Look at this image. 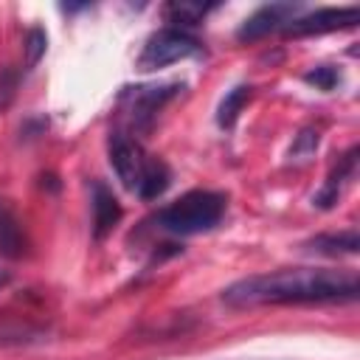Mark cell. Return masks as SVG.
Here are the masks:
<instances>
[{
    "mask_svg": "<svg viewBox=\"0 0 360 360\" xmlns=\"http://www.w3.org/2000/svg\"><path fill=\"white\" fill-rule=\"evenodd\" d=\"M360 281L354 270L332 267H295L262 276H248L222 290L228 307H259V304H332L354 301Z\"/></svg>",
    "mask_w": 360,
    "mask_h": 360,
    "instance_id": "obj_1",
    "label": "cell"
},
{
    "mask_svg": "<svg viewBox=\"0 0 360 360\" xmlns=\"http://www.w3.org/2000/svg\"><path fill=\"white\" fill-rule=\"evenodd\" d=\"M225 194L219 191H205V188H194L188 194H183L180 200L169 202L166 208L158 211L155 222L158 228L177 233V236H194L202 231H211L219 225L222 214H225Z\"/></svg>",
    "mask_w": 360,
    "mask_h": 360,
    "instance_id": "obj_2",
    "label": "cell"
},
{
    "mask_svg": "<svg viewBox=\"0 0 360 360\" xmlns=\"http://www.w3.org/2000/svg\"><path fill=\"white\" fill-rule=\"evenodd\" d=\"M183 90V84L172 82V84H135V87H124L118 101L127 112V124L132 132H149L160 107L166 101H172L177 93Z\"/></svg>",
    "mask_w": 360,
    "mask_h": 360,
    "instance_id": "obj_3",
    "label": "cell"
},
{
    "mask_svg": "<svg viewBox=\"0 0 360 360\" xmlns=\"http://www.w3.org/2000/svg\"><path fill=\"white\" fill-rule=\"evenodd\" d=\"M200 53H202V45L188 31L160 28L146 39V45H143V51L138 56V68L141 70H158V68H166L172 62H180V59H188V56H200Z\"/></svg>",
    "mask_w": 360,
    "mask_h": 360,
    "instance_id": "obj_4",
    "label": "cell"
},
{
    "mask_svg": "<svg viewBox=\"0 0 360 360\" xmlns=\"http://www.w3.org/2000/svg\"><path fill=\"white\" fill-rule=\"evenodd\" d=\"M360 22V8L357 6H343V8H318L309 14H298L290 20L281 34L284 37H312V34H329L340 28H354Z\"/></svg>",
    "mask_w": 360,
    "mask_h": 360,
    "instance_id": "obj_5",
    "label": "cell"
},
{
    "mask_svg": "<svg viewBox=\"0 0 360 360\" xmlns=\"http://www.w3.org/2000/svg\"><path fill=\"white\" fill-rule=\"evenodd\" d=\"M301 14V6L298 3H267L262 8H256L236 31V39L239 42H253V39H262L278 28H284L290 20H295Z\"/></svg>",
    "mask_w": 360,
    "mask_h": 360,
    "instance_id": "obj_6",
    "label": "cell"
},
{
    "mask_svg": "<svg viewBox=\"0 0 360 360\" xmlns=\"http://www.w3.org/2000/svg\"><path fill=\"white\" fill-rule=\"evenodd\" d=\"M107 152H110V166L115 169L118 180L124 183V188H135L138 180H141V172H143V155H141V146L121 129L110 132V141H107Z\"/></svg>",
    "mask_w": 360,
    "mask_h": 360,
    "instance_id": "obj_7",
    "label": "cell"
},
{
    "mask_svg": "<svg viewBox=\"0 0 360 360\" xmlns=\"http://www.w3.org/2000/svg\"><path fill=\"white\" fill-rule=\"evenodd\" d=\"M357 158H360V149H357V146H352L349 152H343V155L338 158V163L332 166L326 183H323L321 191L312 197V205H315V208L329 211V208L338 205V200H340L346 183H349V180L354 177V172H357Z\"/></svg>",
    "mask_w": 360,
    "mask_h": 360,
    "instance_id": "obj_8",
    "label": "cell"
},
{
    "mask_svg": "<svg viewBox=\"0 0 360 360\" xmlns=\"http://www.w3.org/2000/svg\"><path fill=\"white\" fill-rule=\"evenodd\" d=\"M90 188H93V236L104 239L121 222L124 211H121V202L115 200V194L101 180H93Z\"/></svg>",
    "mask_w": 360,
    "mask_h": 360,
    "instance_id": "obj_9",
    "label": "cell"
},
{
    "mask_svg": "<svg viewBox=\"0 0 360 360\" xmlns=\"http://www.w3.org/2000/svg\"><path fill=\"white\" fill-rule=\"evenodd\" d=\"M304 250L318 253V256H346V253H357L360 250V233L352 231H340V233H318L312 239L304 242Z\"/></svg>",
    "mask_w": 360,
    "mask_h": 360,
    "instance_id": "obj_10",
    "label": "cell"
},
{
    "mask_svg": "<svg viewBox=\"0 0 360 360\" xmlns=\"http://www.w3.org/2000/svg\"><path fill=\"white\" fill-rule=\"evenodd\" d=\"M28 253V239L20 228V222L14 219L11 211H6L0 205V256L3 259H22Z\"/></svg>",
    "mask_w": 360,
    "mask_h": 360,
    "instance_id": "obj_11",
    "label": "cell"
},
{
    "mask_svg": "<svg viewBox=\"0 0 360 360\" xmlns=\"http://www.w3.org/2000/svg\"><path fill=\"white\" fill-rule=\"evenodd\" d=\"M169 183H172L169 166L155 158V160H146V163H143V172H141V180H138L135 191H138L141 200L149 202V200H158V197L169 188Z\"/></svg>",
    "mask_w": 360,
    "mask_h": 360,
    "instance_id": "obj_12",
    "label": "cell"
},
{
    "mask_svg": "<svg viewBox=\"0 0 360 360\" xmlns=\"http://www.w3.org/2000/svg\"><path fill=\"white\" fill-rule=\"evenodd\" d=\"M214 8H217L214 3H188V0H174V3H169V6L163 8V17H166V22H172L169 28L186 31V28H191V25H200V22H202V17H205L208 11H214Z\"/></svg>",
    "mask_w": 360,
    "mask_h": 360,
    "instance_id": "obj_13",
    "label": "cell"
},
{
    "mask_svg": "<svg viewBox=\"0 0 360 360\" xmlns=\"http://www.w3.org/2000/svg\"><path fill=\"white\" fill-rule=\"evenodd\" d=\"M250 96H253V87H250V84H236L233 90H228L225 98H222L219 107H217V124H219L222 129H231V127L236 124L242 107L250 101Z\"/></svg>",
    "mask_w": 360,
    "mask_h": 360,
    "instance_id": "obj_14",
    "label": "cell"
},
{
    "mask_svg": "<svg viewBox=\"0 0 360 360\" xmlns=\"http://www.w3.org/2000/svg\"><path fill=\"white\" fill-rule=\"evenodd\" d=\"M318 141H321L318 129H312V127L301 129V132L295 135L292 146H290V160H309V158L315 155V149H318Z\"/></svg>",
    "mask_w": 360,
    "mask_h": 360,
    "instance_id": "obj_15",
    "label": "cell"
},
{
    "mask_svg": "<svg viewBox=\"0 0 360 360\" xmlns=\"http://www.w3.org/2000/svg\"><path fill=\"white\" fill-rule=\"evenodd\" d=\"M17 87H20V70L11 65L0 68V112L8 110V104L17 96Z\"/></svg>",
    "mask_w": 360,
    "mask_h": 360,
    "instance_id": "obj_16",
    "label": "cell"
},
{
    "mask_svg": "<svg viewBox=\"0 0 360 360\" xmlns=\"http://www.w3.org/2000/svg\"><path fill=\"white\" fill-rule=\"evenodd\" d=\"M45 45H48V37L42 28H31L25 34V45H22L25 48V68H34L45 56Z\"/></svg>",
    "mask_w": 360,
    "mask_h": 360,
    "instance_id": "obj_17",
    "label": "cell"
},
{
    "mask_svg": "<svg viewBox=\"0 0 360 360\" xmlns=\"http://www.w3.org/2000/svg\"><path fill=\"white\" fill-rule=\"evenodd\" d=\"M304 82L307 84H315L318 90H335L340 84V73L335 68H329V65H318V68H312V70L304 73Z\"/></svg>",
    "mask_w": 360,
    "mask_h": 360,
    "instance_id": "obj_18",
    "label": "cell"
},
{
    "mask_svg": "<svg viewBox=\"0 0 360 360\" xmlns=\"http://www.w3.org/2000/svg\"><path fill=\"white\" fill-rule=\"evenodd\" d=\"M48 129V118H28L25 124H22V129H20V135L22 138H37V135H42Z\"/></svg>",
    "mask_w": 360,
    "mask_h": 360,
    "instance_id": "obj_19",
    "label": "cell"
},
{
    "mask_svg": "<svg viewBox=\"0 0 360 360\" xmlns=\"http://www.w3.org/2000/svg\"><path fill=\"white\" fill-rule=\"evenodd\" d=\"M42 188H51L56 194L59 191V177L56 174H42Z\"/></svg>",
    "mask_w": 360,
    "mask_h": 360,
    "instance_id": "obj_20",
    "label": "cell"
},
{
    "mask_svg": "<svg viewBox=\"0 0 360 360\" xmlns=\"http://www.w3.org/2000/svg\"><path fill=\"white\" fill-rule=\"evenodd\" d=\"M84 8H90V3H82V6H76V3H62V11H68V14H73V11H84Z\"/></svg>",
    "mask_w": 360,
    "mask_h": 360,
    "instance_id": "obj_21",
    "label": "cell"
},
{
    "mask_svg": "<svg viewBox=\"0 0 360 360\" xmlns=\"http://www.w3.org/2000/svg\"><path fill=\"white\" fill-rule=\"evenodd\" d=\"M8 281H11V276H8V273H6V270H0V290H3V287H6V284H8Z\"/></svg>",
    "mask_w": 360,
    "mask_h": 360,
    "instance_id": "obj_22",
    "label": "cell"
}]
</instances>
